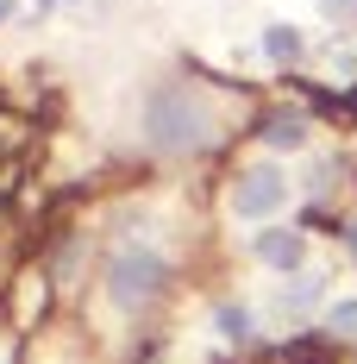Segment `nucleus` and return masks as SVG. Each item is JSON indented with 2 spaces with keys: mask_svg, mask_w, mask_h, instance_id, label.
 I'll return each mask as SVG.
<instances>
[{
  "mask_svg": "<svg viewBox=\"0 0 357 364\" xmlns=\"http://www.w3.org/2000/svg\"><path fill=\"white\" fill-rule=\"evenodd\" d=\"M144 132H150V145H157V151L182 157V151L214 145V113L201 107L188 88H157L150 107H144Z\"/></svg>",
  "mask_w": 357,
  "mask_h": 364,
  "instance_id": "obj_1",
  "label": "nucleus"
},
{
  "mask_svg": "<svg viewBox=\"0 0 357 364\" xmlns=\"http://www.w3.org/2000/svg\"><path fill=\"white\" fill-rule=\"evenodd\" d=\"M170 289V264L157 252H144V245H126V252L107 257V295L113 308H126V314H144L157 295Z\"/></svg>",
  "mask_w": 357,
  "mask_h": 364,
  "instance_id": "obj_2",
  "label": "nucleus"
},
{
  "mask_svg": "<svg viewBox=\"0 0 357 364\" xmlns=\"http://www.w3.org/2000/svg\"><path fill=\"white\" fill-rule=\"evenodd\" d=\"M282 201H288V176L276 170V164H251V170H238V182H232V214L238 220H270Z\"/></svg>",
  "mask_w": 357,
  "mask_h": 364,
  "instance_id": "obj_3",
  "label": "nucleus"
},
{
  "mask_svg": "<svg viewBox=\"0 0 357 364\" xmlns=\"http://www.w3.org/2000/svg\"><path fill=\"white\" fill-rule=\"evenodd\" d=\"M251 252H257V264H270V270H301V257H307V239H301L295 226H263Z\"/></svg>",
  "mask_w": 357,
  "mask_h": 364,
  "instance_id": "obj_4",
  "label": "nucleus"
},
{
  "mask_svg": "<svg viewBox=\"0 0 357 364\" xmlns=\"http://www.w3.org/2000/svg\"><path fill=\"white\" fill-rule=\"evenodd\" d=\"M263 145H276V151H301L307 145V113L301 107H276V113H263Z\"/></svg>",
  "mask_w": 357,
  "mask_h": 364,
  "instance_id": "obj_5",
  "label": "nucleus"
},
{
  "mask_svg": "<svg viewBox=\"0 0 357 364\" xmlns=\"http://www.w3.org/2000/svg\"><path fill=\"white\" fill-rule=\"evenodd\" d=\"M263 50H270V63H295L301 57V32L295 26H270L263 32Z\"/></svg>",
  "mask_w": 357,
  "mask_h": 364,
  "instance_id": "obj_6",
  "label": "nucleus"
},
{
  "mask_svg": "<svg viewBox=\"0 0 357 364\" xmlns=\"http://www.w3.org/2000/svg\"><path fill=\"white\" fill-rule=\"evenodd\" d=\"M219 333H226V339H251V333H257V321H251V308H238V301H226V308H219Z\"/></svg>",
  "mask_w": 357,
  "mask_h": 364,
  "instance_id": "obj_7",
  "label": "nucleus"
},
{
  "mask_svg": "<svg viewBox=\"0 0 357 364\" xmlns=\"http://www.w3.org/2000/svg\"><path fill=\"white\" fill-rule=\"evenodd\" d=\"M332 333H339V339H357V301H345V308L332 314Z\"/></svg>",
  "mask_w": 357,
  "mask_h": 364,
  "instance_id": "obj_8",
  "label": "nucleus"
},
{
  "mask_svg": "<svg viewBox=\"0 0 357 364\" xmlns=\"http://www.w3.org/2000/svg\"><path fill=\"white\" fill-rule=\"evenodd\" d=\"M6 19H13V0H0V26H6Z\"/></svg>",
  "mask_w": 357,
  "mask_h": 364,
  "instance_id": "obj_9",
  "label": "nucleus"
},
{
  "mask_svg": "<svg viewBox=\"0 0 357 364\" xmlns=\"http://www.w3.org/2000/svg\"><path fill=\"white\" fill-rule=\"evenodd\" d=\"M50 6H57V0H38V13H50Z\"/></svg>",
  "mask_w": 357,
  "mask_h": 364,
  "instance_id": "obj_10",
  "label": "nucleus"
}]
</instances>
